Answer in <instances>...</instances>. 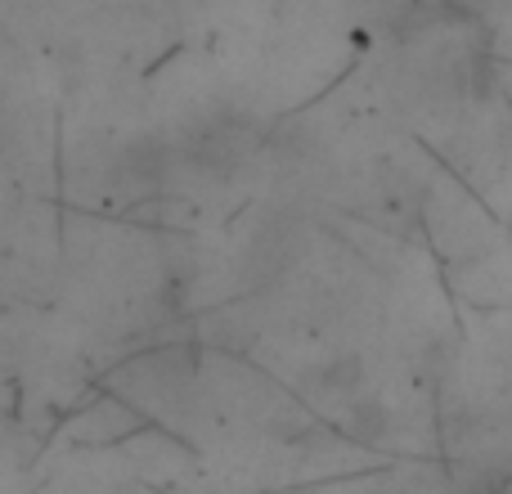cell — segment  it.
Listing matches in <instances>:
<instances>
[{"label": "cell", "mask_w": 512, "mask_h": 494, "mask_svg": "<svg viewBox=\"0 0 512 494\" xmlns=\"http://www.w3.org/2000/svg\"><path fill=\"white\" fill-rule=\"evenodd\" d=\"M382 427H387V418H382L378 405H355L351 409V432L360 436V441H378Z\"/></svg>", "instance_id": "obj_1"}]
</instances>
